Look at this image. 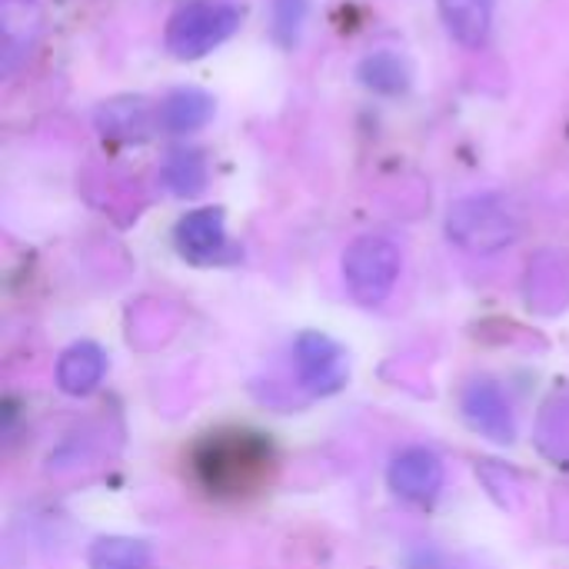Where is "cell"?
Segmentation results:
<instances>
[{"label":"cell","mask_w":569,"mask_h":569,"mask_svg":"<svg viewBox=\"0 0 569 569\" xmlns=\"http://www.w3.org/2000/svg\"><path fill=\"white\" fill-rule=\"evenodd\" d=\"M270 443L260 433L230 430L207 437L193 453L197 480L213 497H247L270 473Z\"/></svg>","instance_id":"cell-1"},{"label":"cell","mask_w":569,"mask_h":569,"mask_svg":"<svg viewBox=\"0 0 569 569\" xmlns=\"http://www.w3.org/2000/svg\"><path fill=\"white\" fill-rule=\"evenodd\" d=\"M447 233L457 247L470 253H497L520 237V220L500 197H467L450 207L447 213Z\"/></svg>","instance_id":"cell-2"},{"label":"cell","mask_w":569,"mask_h":569,"mask_svg":"<svg viewBox=\"0 0 569 569\" xmlns=\"http://www.w3.org/2000/svg\"><path fill=\"white\" fill-rule=\"evenodd\" d=\"M240 27V10L227 0H190L167 23V50L177 60H197L217 50Z\"/></svg>","instance_id":"cell-3"},{"label":"cell","mask_w":569,"mask_h":569,"mask_svg":"<svg viewBox=\"0 0 569 569\" xmlns=\"http://www.w3.org/2000/svg\"><path fill=\"white\" fill-rule=\"evenodd\" d=\"M400 263L403 260L393 240L377 237V233L357 237L343 253V280H347L350 297L363 307L383 303L390 290L397 287Z\"/></svg>","instance_id":"cell-4"},{"label":"cell","mask_w":569,"mask_h":569,"mask_svg":"<svg viewBox=\"0 0 569 569\" xmlns=\"http://www.w3.org/2000/svg\"><path fill=\"white\" fill-rule=\"evenodd\" d=\"M293 363L300 373V383L313 393V397H330L337 393L347 377H350V360L347 350L330 340L327 333L307 330L297 337L293 343Z\"/></svg>","instance_id":"cell-5"},{"label":"cell","mask_w":569,"mask_h":569,"mask_svg":"<svg viewBox=\"0 0 569 569\" xmlns=\"http://www.w3.org/2000/svg\"><path fill=\"white\" fill-rule=\"evenodd\" d=\"M460 410H463V420L470 423V430H477L480 437H487L493 443H513L517 440L513 407L493 380L467 383V390L460 397Z\"/></svg>","instance_id":"cell-6"},{"label":"cell","mask_w":569,"mask_h":569,"mask_svg":"<svg viewBox=\"0 0 569 569\" xmlns=\"http://www.w3.org/2000/svg\"><path fill=\"white\" fill-rule=\"evenodd\" d=\"M387 483L397 497L410 503H430L443 490V460L427 447H407L393 457Z\"/></svg>","instance_id":"cell-7"},{"label":"cell","mask_w":569,"mask_h":569,"mask_svg":"<svg viewBox=\"0 0 569 569\" xmlns=\"http://www.w3.org/2000/svg\"><path fill=\"white\" fill-rule=\"evenodd\" d=\"M173 243L180 257L190 263H213L227 253V223L220 207H200L180 217L173 230Z\"/></svg>","instance_id":"cell-8"},{"label":"cell","mask_w":569,"mask_h":569,"mask_svg":"<svg viewBox=\"0 0 569 569\" xmlns=\"http://www.w3.org/2000/svg\"><path fill=\"white\" fill-rule=\"evenodd\" d=\"M40 3L37 0H3L0 3V30H3V77H10L30 53L40 33Z\"/></svg>","instance_id":"cell-9"},{"label":"cell","mask_w":569,"mask_h":569,"mask_svg":"<svg viewBox=\"0 0 569 569\" xmlns=\"http://www.w3.org/2000/svg\"><path fill=\"white\" fill-rule=\"evenodd\" d=\"M107 373V357L97 343H73L57 360V387L67 397H87Z\"/></svg>","instance_id":"cell-10"},{"label":"cell","mask_w":569,"mask_h":569,"mask_svg":"<svg viewBox=\"0 0 569 569\" xmlns=\"http://www.w3.org/2000/svg\"><path fill=\"white\" fill-rule=\"evenodd\" d=\"M213 117V97L193 87L173 90L163 103H160V127L167 133H193L200 127H207Z\"/></svg>","instance_id":"cell-11"},{"label":"cell","mask_w":569,"mask_h":569,"mask_svg":"<svg viewBox=\"0 0 569 569\" xmlns=\"http://www.w3.org/2000/svg\"><path fill=\"white\" fill-rule=\"evenodd\" d=\"M440 13L447 30L463 47H483L490 37L493 0H440Z\"/></svg>","instance_id":"cell-12"},{"label":"cell","mask_w":569,"mask_h":569,"mask_svg":"<svg viewBox=\"0 0 569 569\" xmlns=\"http://www.w3.org/2000/svg\"><path fill=\"white\" fill-rule=\"evenodd\" d=\"M357 77H360L363 87H370L373 93H387V97L403 93L410 87V67L393 50H377V53L363 57Z\"/></svg>","instance_id":"cell-13"},{"label":"cell","mask_w":569,"mask_h":569,"mask_svg":"<svg viewBox=\"0 0 569 569\" xmlns=\"http://www.w3.org/2000/svg\"><path fill=\"white\" fill-rule=\"evenodd\" d=\"M163 187L177 197H197L207 187V160L200 150H170L163 160Z\"/></svg>","instance_id":"cell-14"},{"label":"cell","mask_w":569,"mask_h":569,"mask_svg":"<svg viewBox=\"0 0 569 569\" xmlns=\"http://www.w3.org/2000/svg\"><path fill=\"white\" fill-rule=\"evenodd\" d=\"M93 120L103 137H140L147 130L150 113L140 97H120V100H107Z\"/></svg>","instance_id":"cell-15"},{"label":"cell","mask_w":569,"mask_h":569,"mask_svg":"<svg viewBox=\"0 0 569 569\" xmlns=\"http://www.w3.org/2000/svg\"><path fill=\"white\" fill-rule=\"evenodd\" d=\"M90 569H153L150 547L127 537H103L90 547Z\"/></svg>","instance_id":"cell-16"},{"label":"cell","mask_w":569,"mask_h":569,"mask_svg":"<svg viewBox=\"0 0 569 569\" xmlns=\"http://www.w3.org/2000/svg\"><path fill=\"white\" fill-rule=\"evenodd\" d=\"M307 0H273V37L280 47H293L303 20H307Z\"/></svg>","instance_id":"cell-17"}]
</instances>
